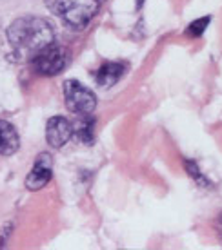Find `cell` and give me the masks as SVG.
I'll return each mask as SVG.
<instances>
[{"label": "cell", "mask_w": 222, "mask_h": 250, "mask_svg": "<svg viewBox=\"0 0 222 250\" xmlns=\"http://www.w3.org/2000/svg\"><path fill=\"white\" fill-rule=\"evenodd\" d=\"M55 29L49 20L42 17H20L7 27V40L17 57L31 60L40 49L55 42Z\"/></svg>", "instance_id": "cell-1"}, {"label": "cell", "mask_w": 222, "mask_h": 250, "mask_svg": "<svg viewBox=\"0 0 222 250\" xmlns=\"http://www.w3.org/2000/svg\"><path fill=\"white\" fill-rule=\"evenodd\" d=\"M46 6L55 13L66 25L73 29H84L99 13V0H46Z\"/></svg>", "instance_id": "cell-2"}, {"label": "cell", "mask_w": 222, "mask_h": 250, "mask_svg": "<svg viewBox=\"0 0 222 250\" xmlns=\"http://www.w3.org/2000/svg\"><path fill=\"white\" fill-rule=\"evenodd\" d=\"M29 62H31V67L37 75L55 76L58 73H62L68 65V53L62 45L53 42V44L46 45L44 49L38 51Z\"/></svg>", "instance_id": "cell-3"}, {"label": "cell", "mask_w": 222, "mask_h": 250, "mask_svg": "<svg viewBox=\"0 0 222 250\" xmlns=\"http://www.w3.org/2000/svg\"><path fill=\"white\" fill-rule=\"evenodd\" d=\"M64 98H66V107L70 113L84 116L91 114L97 107L95 93L82 85L78 80H66L64 82Z\"/></svg>", "instance_id": "cell-4"}, {"label": "cell", "mask_w": 222, "mask_h": 250, "mask_svg": "<svg viewBox=\"0 0 222 250\" xmlns=\"http://www.w3.org/2000/svg\"><path fill=\"white\" fill-rule=\"evenodd\" d=\"M51 176H53V158L49 152H40L35 158L29 174L25 176V188L40 190L51 182Z\"/></svg>", "instance_id": "cell-5"}, {"label": "cell", "mask_w": 222, "mask_h": 250, "mask_svg": "<svg viewBox=\"0 0 222 250\" xmlns=\"http://www.w3.org/2000/svg\"><path fill=\"white\" fill-rule=\"evenodd\" d=\"M73 138V125L64 116H53L46 125V140L53 149H62Z\"/></svg>", "instance_id": "cell-6"}, {"label": "cell", "mask_w": 222, "mask_h": 250, "mask_svg": "<svg viewBox=\"0 0 222 250\" xmlns=\"http://www.w3.org/2000/svg\"><path fill=\"white\" fill-rule=\"evenodd\" d=\"M126 71H127L126 62H104L100 67L95 71L93 78H95L99 87L109 89V87H113L115 83L126 75Z\"/></svg>", "instance_id": "cell-7"}, {"label": "cell", "mask_w": 222, "mask_h": 250, "mask_svg": "<svg viewBox=\"0 0 222 250\" xmlns=\"http://www.w3.org/2000/svg\"><path fill=\"white\" fill-rule=\"evenodd\" d=\"M20 147V138L17 129L9 122L0 120V156H11Z\"/></svg>", "instance_id": "cell-8"}, {"label": "cell", "mask_w": 222, "mask_h": 250, "mask_svg": "<svg viewBox=\"0 0 222 250\" xmlns=\"http://www.w3.org/2000/svg\"><path fill=\"white\" fill-rule=\"evenodd\" d=\"M73 136L84 145H93L95 142V118L91 114L80 116L78 124L73 125Z\"/></svg>", "instance_id": "cell-9"}, {"label": "cell", "mask_w": 222, "mask_h": 250, "mask_svg": "<svg viewBox=\"0 0 222 250\" xmlns=\"http://www.w3.org/2000/svg\"><path fill=\"white\" fill-rule=\"evenodd\" d=\"M184 169L186 172L190 174V178L193 180V182L197 183L198 187H204V188H211V182L206 178V176L202 174V170L198 169V165L193 160H190V158H186L184 160Z\"/></svg>", "instance_id": "cell-10"}, {"label": "cell", "mask_w": 222, "mask_h": 250, "mask_svg": "<svg viewBox=\"0 0 222 250\" xmlns=\"http://www.w3.org/2000/svg\"><path fill=\"white\" fill-rule=\"evenodd\" d=\"M211 22V17L208 15V17H202V19H197V20H193L188 27H186V35L191 38H198V37H202L204 31L208 29V25H210Z\"/></svg>", "instance_id": "cell-11"}, {"label": "cell", "mask_w": 222, "mask_h": 250, "mask_svg": "<svg viewBox=\"0 0 222 250\" xmlns=\"http://www.w3.org/2000/svg\"><path fill=\"white\" fill-rule=\"evenodd\" d=\"M144 2H146V0H137V9H140V7L144 6Z\"/></svg>", "instance_id": "cell-12"}, {"label": "cell", "mask_w": 222, "mask_h": 250, "mask_svg": "<svg viewBox=\"0 0 222 250\" xmlns=\"http://www.w3.org/2000/svg\"><path fill=\"white\" fill-rule=\"evenodd\" d=\"M219 225H221V234H222V214H221V218H219Z\"/></svg>", "instance_id": "cell-13"}, {"label": "cell", "mask_w": 222, "mask_h": 250, "mask_svg": "<svg viewBox=\"0 0 222 250\" xmlns=\"http://www.w3.org/2000/svg\"><path fill=\"white\" fill-rule=\"evenodd\" d=\"M99 2H100V4H102V2H106V0H99Z\"/></svg>", "instance_id": "cell-14"}]
</instances>
